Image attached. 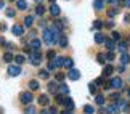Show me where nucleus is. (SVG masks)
I'll return each mask as SVG.
<instances>
[{"instance_id":"1","label":"nucleus","mask_w":130,"mask_h":114,"mask_svg":"<svg viewBox=\"0 0 130 114\" xmlns=\"http://www.w3.org/2000/svg\"><path fill=\"white\" fill-rule=\"evenodd\" d=\"M29 61H31L32 66H39L42 61V55H40V52L36 50V52H31L29 53Z\"/></svg>"},{"instance_id":"2","label":"nucleus","mask_w":130,"mask_h":114,"mask_svg":"<svg viewBox=\"0 0 130 114\" xmlns=\"http://www.w3.org/2000/svg\"><path fill=\"white\" fill-rule=\"evenodd\" d=\"M43 42L47 43V45H52V43H55V39H53V31L48 27L43 29Z\"/></svg>"},{"instance_id":"3","label":"nucleus","mask_w":130,"mask_h":114,"mask_svg":"<svg viewBox=\"0 0 130 114\" xmlns=\"http://www.w3.org/2000/svg\"><path fill=\"white\" fill-rule=\"evenodd\" d=\"M19 100H21L23 105H31L32 100H34V96H32V93H31V92H23V93H21V96H19Z\"/></svg>"},{"instance_id":"4","label":"nucleus","mask_w":130,"mask_h":114,"mask_svg":"<svg viewBox=\"0 0 130 114\" xmlns=\"http://www.w3.org/2000/svg\"><path fill=\"white\" fill-rule=\"evenodd\" d=\"M19 74H21V68H19V64H16V66H8V76L18 77Z\"/></svg>"},{"instance_id":"5","label":"nucleus","mask_w":130,"mask_h":114,"mask_svg":"<svg viewBox=\"0 0 130 114\" xmlns=\"http://www.w3.org/2000/svg\"><path fill=\"white\" fill-rule=\"evenodd\" d=\"M50 63L53 64L55 69H56V68H61V66H64V58L63 56H55L53 59H50Z\"/></svg>"},{"instance_id":"6","label":"nucleus","mask_w":130,"mask_h":114,"mask_svg":"<svg viewBox=\"0 0 130 114\" xmlns=\"http://www.w3.org/2000/svg\"><path fill=\"white\" fill-rule=\"evenodd\" d=\"M109 82H111V87H112V88H116V90L122 88V79H121V77H112Z\"/></svg>"},{"instance_id":"7","label":"nucleus","mask_w":130,"mask_h":114,"mask_svg":"<svg viewBox=\"0 0 130 114\" xmlns=\"http://www.w3.org/2000/svg\"><path fill=\"white\" fill-rule=\"evenodd\" d=\"M68 77L71 79V80H79V77H80V72H79L77 69L71 68V69H69V72H68Z\"/></svg>"},{"instance_id":"8","label":"nucleus","mask_w":130,"mask_h":114,"mask_svg":"<svg viewBox=\"0 0 130 114\" xmlns=\"http://www.w3.org/2000/svg\"><path fill=\"white\" fill-rule=\"evenodd\" d=\"M11 31H13V34H14V36H16V37H21L23 34H24V27L21 26V24H14Z\"/></svg>"},{"instance_id":"9","label":"nucleus","mask_w":130,"mask_h":114,"mask_svg":"<svg viewBox=\"0 0 130 114\" xmlns=\"http://www.w3.org/2000/svg\"><path fill=\"white\" fill-rule=\"evenodd\" d=\"M119 109H121V108H119L117 103H116V105H109L104 111H106V114H119Z\"/></svg>"},{"instance_id":"10","label":"nucleus","mask_w":130,"mask_h":114,"mask_svg":"<svg viewBox=\"0 0 130 114\" xmlns=\"http://www.w3.org/2000/svg\"><path fill=\"white\" fill-rule=\"evenodd\" d=\"M29 47L32 48V52H36V50H40V40L39 39H32L31 43H29Z\"/></svg>"},{"instance_id":"11","label":"nucleus","mask_w":130,"mask_h":114,"mask_svg":"<svg viewBox=\"0 0 130 114\" xmlns=\"http://www.w3.org/2000/svg\"><path fill=\"white\" fill-rule=\"evenodd\" d=\"M58 92L59 93H61V95H68V93H69V87L66 85V84H59V85H58Z\"/></svg>"},{"instance_id":"12","label":"nucleus","mask_w":130,"mask_h":114,"mask_svg":"<svg viewBox=\"0 0 130 114\" xmlns=\"http://www.w3.org/2000/svg\"><path fill=\"white\" fill-rule=\"evenodd\" d=\"M37 101H39V105H40V106H47V105H48V101H50V98H48L47 95H40Z\"/></svg>"},{"instance_id":"13","label":"nucleus","mask_w":130,"mask_h":114,"mask_svg":"<svg viewBox=\"0 0 130 114\" xmlns=\"http://www.w3.org/2000/svg\"><path fill=\"white\" fill-rule=\"evenodd\" d=\"M50 13H52V16H58V14H59V7L56 3H52V7H50Z\"/></svg>"},{"instance_id":"14","label":"nucleus","mask_w":130,"mask_h":114,"mask_svg":"<svg viewBox=\"0 0 130 114\" xmlns=\"http://www.w3.org/2000/svg\"><path fill=\"white\" fill-rule=\"evenodd\" d=\"M114 71V68L111 66V64H106V66H104V69H103V76L104 77H108V76H111V72Z\"/></svg>"},{"instance_id":"15","label":"nucleus","mask_w":130,"mask_h":114,"mask_svg":"<svg viewBox=\"0 0 130 114\" xmlns=\"http://www.w3.org/2000/svg\"><path fill=\"white\" fill-rule=\"evenodd\" d=\"M64 106H68L69 109H74V101H72V98H69V96H64V103H63Z\"/></svg>"},{"instance_id":"16","label":"nucleus","mask_w":130,"mask_h":114,"mask_svg":"<svg viewBox=\"0 0 130 114\" xmlns=\"http://www.w3.org/2000/svg\"><path fill=\"white\" fill-rule=\"evenodd\" d=\"M58 43H59V47H63V48L68 47V39H66V36H64V34H61V37H59Z\"/></svg>"},{"instance_id":"17","label":"nucleus","mask_w":130,"mask_h":114,"mask_svg":"<svg viewBox=\"0 0 130 114\" xmlns=\"http://www.w3.org/2000/svg\"><path fill=\"white\" fill-rule=\"evenodd\" d=\"M16 7H18V10H26L27 8V2L26 0H16Z\"/></svg>"},{"instance_id":"18","label":"nucleus","mask_w":130,"mask_h":114,"mask_svg":"<svg viewBox=\"0 0 130 114\" xmlns=\"http://www.w3.org/2000/svg\"><path fill=\"white\" fill-rule=\"evenodd\" d=\"M104 7V0H95L93 2V8L95 10H103Z\"/></svg>"},{"instance_id":"19","label":"nucleus","mask_w":130,"mask_h":114,"mask_svg":"<svg viewBox=\"0 0 130 114\" xmlns=\"http://www.w3.org/2000/svg\"><path fill=\"white\" fill-rule=\"evenodd\" d=\"M32 23H34V16H31V14H29V16L24 18V26H26V27H31Z\"/></svg>"},{"instance_id":"20","label":"nucleus","mask_w":130,"mask_h":114,"mask_svg":"<svg viewBox=\"0 0 130 114\" xmlns=\"http://www.w3.org/2000/svg\"><path fill=\"white\" fill-rule=\"evenodd\" d=\"M95 42H96V43H104V42H106V39H104V36H103V34H95Z\"/></svg>"},{"instance_id":"21","label":"nucleus","mask_w":130,"mask_h":114,"mask_svg":"<svg viewBox=\"0 0 130 114\" xmlns=\"http://www.w3.org/2000/svg\"><path fill=\"white\" fill-rule=\"evenodd\" d=\"M56 90H58L56 82H48V92L50 93H56Z\"/></svg>"},{"instance_id":"22","label":"nucleus","mask_w":130,"mask_h":114,"mask_svg":"<svg viewBox=\"0 0 130 114\" xmlns=\"http://www.w3.org/2000/svg\"><path fill=\"white\" fill-rule=\"evenodd\" d=\"M43 13H45V7L43 5H37L36 7V14L37 16H43Z\"/></svg>"},{"instance_id":"23","label":"nucleus","mask_w":130,"mask_h":114,"mask_svg":"<svg viewBox=\"0 0 130 114\" xmlns=\"http://www.w3.org/2000/svg\"><path fill=\"white\" fill-rule=\"evenodd\" d=\"M95 103H96L98 106H103L104 105V96L103 95H96L95 96Z\"/></svg>"},{"instance_id":"24","label":"nucleus","mask_w":130,"mask_h":114,"mask_svg":"<svg viewBox=\"0 0 130 114\" xmlns=\"http://www.w3.org/2000/svg\"><path fill=\"white\" fill-rule=\"evenodd\" d=\"M64 68H68V69L74 68V61H72L71 58H64Z\"/></svg>"},{"instance_id":"25","label":"nucleus","mask_w":130,"mask_h":114,"mask_svg":"<svg viewBox=\"0 0 130 114\" xmlns=\"http://www.w3.org/2000/svg\"><path fill=\"white\" fill-rule=\"evenodd\" d=\"M29 90H39V82L37 80H31V82H29Z\"/></svg>"},{"instance_id":"26","label":"nucleus","mask_w":130,"mask_h":114,"mask_svg":"<svg viewBox=\"0 0 130 114\" xmlns=\"http://www.w3.org/2000/svg\"><path fill=\"white\" fill-rule=\"evenodd\" d=\"M13 59H14V58H13V55H11L10 52H7V53L3 55V61H5V63H11Z\"/></svg>"},{"instance_id":"27","label":"nucleus","mask_w":130,"mask_h":114,"mask_svg":"<svg viewBox=\"0 0 130 114\" xmlns=\"http://www.w3.org/2000/svg\"><path fill=\"white\" fill-rule=\"evenodd\" d=\"M104 43H106V48H108L109 52H112L114 48H116V43H114V40H106Z\"/></svg>"},{"instance_id":"28","label":"nucleus","mask_w":130,"mask_h":114,"mask_svg":"<svg viewBox=\"0 0 130 114\" xmlns=\"http://www.w3.org/2000/svg\"><path fill=\"white\" fill-rule=\"evenodd\" d=\"M128 61H130V56L127 55V53H122V55H121V63L124 64V66H125Z\"/></svg>"},{"instance_id":"29","label":"nucleus","mask_w":130,"mask_h":114,"mask_svg":"<svg viewBox=\"0 0 130 114\" xmlns=\"http://www.w3.org/2000/svg\"><path fill=\"white\" fill-rule=\"evenodd\" d=\"M88 90H90V93L92 95H96V82H92L88 85Z\"/></svg>"},{"instance_id":"30","label":"nucleus","mask_w":130,"mask_h":114,"mask_svg":"<svg viewBox=\"0 0 130 114\" xmlns=\"http://www.w3.org/2000/svg\"><path fill=\"white\" fill-rule=\"evenodd\" d=\"M48 76H50V72L47 71V69H42V71H39V77H40V79H48Z\"/></svg>"},{"instance_id":"31","label":"nucleus","mask_w":130,"mask_h":114,"mask_svg":"<svg viewBox=\"0 0 130 114\" xmlns=\"http://www.w3.org/2000/svg\"><path fill=\"white\" fill-rule=\"evenodd\" d=\"M84 112H85V114H93V112H95V109H93V106L85 105V106H84Z\"/></svg>"},{"instance_id":"32","label":"nucleus","mask_w":130,"mask_h":114,"mask_svg":"<svg viewBox=\"0 0 130 114\" xmlns=\"http://www.w3.org/2000/svg\"><path fill=\"white\" fill-rule=\"evenodd\" d=\"M117 48H119V52H121V53H125V50H127V42H121Z\"/></svg>"},{"instance_id":"33","label":"nucleus","mask_w":130,"mask_h":114,"mask_svg":"<svg viewBox=\"0 0 130 114\" xmlns=\"http://www.w3.org/2000/svg\"><path fill=\"white\" fill-rule=\"evenodd\" d=\"M96 61H98L100 64H104V63H106V56L100 53V55H96Z\"/></svg>"},{"instance_id":"34","label":"nucleus","mask_w":130,"mask_h":114,"mask_svg":"<svg viewBox=\"0 0 130 114\" xmlns=\"http://www.w3.org/2000/svg\"><path fill=\"white\" fill-rule=\"evenodd\" d=\"M14 61H16V64H23L24 61H26V58H24L23 55H18V56H14Z\"/></svg>"},{"instance_id":"35","label":"nucleus","mask_w":130,"mask_h":114,"mask_svg":"<svg viewBox=\"0 0 130 114\" xmlns=\"http://www.w3.org/2000/svg\"><path fill=\"white\" fill-rule=\"evenodd\" d=\"M5 14H7L8 18H14V14H16V11H14L13 8H8L7 11H5Z\"/></svg>"},{"instance_id":"36","label":"nucleus","mask_w":130,"mask_h":114,"mask_svg":"<svg viewBox=\"0 0 130 114\" xmlns=\"http://www.w3.org/2000/svg\"><path fill=\"white\" fill-rule=\"evenodd\" d=\"M42 114H56V108H48V109H43Z\"/></svg>"},{"instance_id":"37","label":"nucleus","mask_w":130,"mask_h":114,"mask_svg":"<svg viewBox=\"0 0 130 114\" xmlns=\"http://www.w3.org/2000/svg\"><path fill=\"white\" fill-rule=\"evenodd\" d=\"M24 114H36V109H34V106H29V105H27V108L24 109Z\"/></svg>"},{"instance_id":"38","label":"nucleus","mask_w":130,"mask_h":114,"mask_svg":"<svg viewBox=\"0 0 130 114\" xmlns=\"http://www.w3.org/2000/svg\"><path fill=\"white\" fill-rule=\"evenodd\" d=\"M116 14H117V10H116V8H111V10H108V16H109V18H114Z\"/></svg>"},{"instance_id":"39","label":"nucleus","mask_w":130,"mask_h":114,"mask_svg":"<svg viewBox=\"0 0 130 114\" xmlns=\"http://www.w3.org/2000/svg\"><path fill=\"white\" fill-rule=\"evenodd\" d=\"M93 27H95V29H101V27H103V23L100 21V19H96V21L93 23Z\"/></svg>"},{"instance_id":"40","label":"nucleus","mask_w":130,"mask_h":114,"mask_svg":"<svg viewBox=\"0 0 130 114\" xmlns=\"http://www.w3.org/2000/svg\"><path fill=\"white\" fill-rule=\"evenodd\" d=\"M109 98H111V101H114V103H117V101H119V98H121V96H119V93H112V95L109 96Z\"/></svg>"},{"instance_id":"41","label":"nucleus","mask_w":130,"mask_h":114,"mask_svg":"<svg viewBox=\"0 0 130 114\" xmlns=\"http://www.w3.org/2000/svg\"><path fill=\"white\" fill-rule=\"evenodd\" d=\"M56 103H58V105H63V103H64V96L61 95V93L56 95Z\"/></svg>"},{"instance_id":"42","label":"nucleus","mask_w":130,"mask_h":114,"mask_svg":"<svg viewBox=\"0 0 130 114\" xmlns=\"http://www.w3.org/2000/svg\"><path fill=\"white\" fill-rule=\"evenodd\" d=\"M112 40H121V34H119L117 31L112 32Z\"/></svg>"},{"instance_id":"43","label":"nucleus","mask_w":130,"mask_h":114,"mask_svg":"<svg viewBox=\"0 0 130 114\" xmlns=\"http://www.w3.org/2000/svg\"><path fill=\"white\" fill-rule=\"evenodd\" d=\"M56 80H58V82H63V80H64V74H63V72H58V74H56Z\"/></svg>"},{"instance_id":"44","label":"nucleus","mask_w":130,"mask_h":114,"mask_svg":"<svg viewBox=\"0 0 130 114\" xmlns=\"http://www.w3.org/2000/svg\"><path fill=\"white\" fill-rule=\"evenodd\" d=\"M55 56H56V53H55V52H53V50H50V52H48V53H47V58H48V59H53V58H55Z\"/></svg>"},{"instance_id":"45","label":"nucleus","mask_w":130,"mask_h":114,"mask_svg":"<svg viewBox=\"0 0 130 114\" xmlns=\"http://www.w3.org/2000/svg\"><path fill=\"white\" fill-rule=\"evenodd\" d=\"M104 26H106L108 29H112V27H114V21H108L106 24H104Z\"/></svg>"},{"instance_id":"46","label":"nucleus","mask_w":130,"mask_h":114,"mask_svg":"<svg viewBox=\"0 0 130 114\" xmlns=\"http://www.w3.org/2000/svg\"><path fill=\"white\" fill-rule=\"evenodd\" d=\"M106 59H109V61H112V59H114V53H112V52H109L108 55H106Z\"/></svg>"},{"instance_id":"47","label":"nucleus","mask_w":130,"mask_h":114,"mask_svg":"<svg viewBox=\"0 0 130 114\" xmlns=\"http://www.w3.org/2000/svg\"><path fill=\"white\" fill-rule=\"evenodd\" d=\"M13 48H14L13 43H7V50H8V52H10V50H13Z\"/></svg>"},{"instance_id":"48","label":"nucleus","mask_w":130,"mask_h":114,"mask_svg":"<svg viewBox=\"0 0 130 114\" xmlns=\"http://www.w3.org/2000/svg\"><path fill=\"white\" fill-rule=\"evenodd\" d=\"M61 114H72V109H66V111H61Z\"/></svg>"},{"instance_id":"49","label":"nucleus","mask_w":130,"mask_h":114,"mask_svg":"<svg viewBox=\"0 0 130 114\" xmlns=\"http://www.w3.org/2000/svg\"><path fill=\"white\" fill-rule=\"evenodd\" d=\"M124 5H125L127 8H130V0H124Z\"/></svg>"},{"instance_id":"50","label":"nucleus","mask_w":130,"mask_h":114,"mask_svg":"<svg viewBox=\"0 0 130 114\" xmlns=\"http://www.w3.org/2000/svg\"><path fill=\"white\" fill-rule=\"evenodd\" d=\"M0 45H7V42H5L3 37H0Z\"/></svg>"},{"instance_id":"51","label":"nucleus","mask_w":130,"mask_h":114,"mask_svg":"<svg viewBox=\"0 0 130 114\" xmlns=\"http://www.w3.org/2000/svg\"><path fill=\"white\" fill-rule=\"evenodd\" d=\"M124 19H125V23H130V14H125V16H124Z\"/></svg>"},{"instance_id":"52","label":"nucleus","mask_w":130,"mask_h":114,"mask_svg":"<svg viewBox=\"0 0 130 114\" xmlns=\"http://www.w3.org/2000/svg\"><path fill=\"white\" fill-rule=\"evenodd\" d=\"M5 29H7V26H5V24H0V31H5Z\"/></svg>"},{"instance_id":"53","label":"nucleus","mask_w":130,"mask_h":114,"mask_svg":"<svg viewBox=\"0 0 130 114\" xmlns=\"http://www.w3.org/2000/svg\"><path fill=\"white\" fill-rule=\"evenodd\" d=\"M104 2H108V3H114V2H117V0H104Z\"/></svg>"},{"instance_id":"54","label":"nucleus","mask_w":130,"mask_h":114,"mask_svg":"<svg viewBox=\"0 0 130 114\" xmlns=\"http://www.w3.org/2000/svg\"><path fill=\"white\" fill-rule=\"evenodd\" d=\"M3 5H5V2H3V0H0V8H3Z\"/></svg>"},{"instance_id":"55","label":"nucleus","mask_w":130,"mask_h":114,"mask_svg":"<svg viewBox=\"0 0 130 114\" xmlns=\"http://www.w3.org/2000/svg\"><path fill=\"white\" fill-rule=\"evenodd\" d=\"M127 95H128V98H130V88H128V90H127Z\"/></svg>"},{"instance_id":"56","label":"nucleus","mask_w":130,"mask_h":114,"mask_svg":"<svg viewBox=\"0 0 130 114\" xmlns=\"http://www.w3.org/2000/svg\"><path fill=\"white\" fill-rule=\"evenodd\" d=\"M36 2H37V3H40V2H43V0H36Z\"/></svg>"},{"instance_id":"57","label":"nucleus","mask_w":130,"mask_h":114,"mask_svg":"<svg viewBox=\"0 0 130 114\" xmlns=\"http://www.w3.org/2000/svg\"><path fill=\"white\" fill-rule=\"evenodd\" d=\"M48 2H50V3H55V0H48Z\"/></svg>"},{"instance_id":"58","label":"nucleus","mask_w":130,"mask_h":114,"mask_svg":"<svg viewBox=\"0 0 130 114\" xmlns=\"http://www.w3.org/2000/svg\"><path fill=\"white\" fill-rule=\"evenodd\" d=\"M10 2H14V0H10Z\"/></svg>"}]
</instances>
